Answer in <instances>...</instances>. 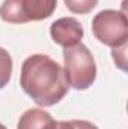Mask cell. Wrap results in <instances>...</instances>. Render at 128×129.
Instances as JSON below:
<instances>
[{
	"label": "cell",
	"instance_id": "6da1fadb",
	"mask_svg": "<svg viewBox=\"0 0 128 129\" xmlns=\"http://www.w3.org/2000/svg\"><path fill=\"white\" fill-rule=\"evenodd\" d=\"M20 86L39 107H53L68 93L63 68L47 54H32L23 62Z\"/></svg>",
	"mask_w": 128,
	"mask_h": 129
},
{
	"label": "cell",
	"instance_id": "7a4b0ae2",
	"mask_svg": "<svg viewBox=\"0 0 128 129\" xmlns=\"http://www.w3.org/2000/svg\"><path fill=\"white\" fill-rule=\"evenodd\" d=\"M65 78L68 86L77 90L89 89L96 78V64L91 50L84 44H77L63 50Z\"/></svg>",
	"mask_w": 128,
	"mask_h": 129
},
{
	"label": "cell",
	"instance_id": "3957f363",
	"mask_svg": "<svg viewBox=\"0 0 128 129\" xmlns=\"http://www.w3.org/2000/svg\"><path fill=\"white\" fill-rule=\"evenodd\" d=\"M57 0H3L0 5V18L9 24H26L42 21L53 15Z\"/></svg>",
	"mask_w": 128,
	"mask_h": 129
},
{
	"label": "cell",
	"instance_id": "277c9868",
	"mask_svg": "<svg viewBox=\"0 0 128 129\" xmlns=\"http://www.w3.org/2000/svg\"><path fill=\"white\" fill-rule=\"evenodd\" d=\"M92 33L96 39L110 47L118 48L128 41V20L125 12L115 9H104L92 20Z\"/></svg>",
	"mask_w": 128,
	"mask_h": 129
},
{
	"label": "cell",
	"instance_id": "5b68a950",
	"mask_svg": "<svg viewBox=\"0 0 128 129\" xmlns=\"http://www.w3.org/2000/svg\"><path fill=\"white\" fill-rule=\"evenodd\" d=\"M83 35H84V32H83L80 21L72 17L59 18L50 26L51 39L63 48H69V47L80 44L83 39Z\"/></svg>",
	"mask_w": 128,
	"mask_h": 129
},
{
	"label": "cell",
	"instance_id": "8992f818",
	"mask_svg": "<svg viewBox=\"0 0 128 129\" xmlns=\"http://www.w3.org/2000/svg\"><path fill=\"white\" fill-rule=\"evenodd\" d=\"M17 129H74L72 122H59L41 108H29L18 120Z\"/></svg>",
	"mask_w": 128,
	"mask_h": 129
},
{
	"label": "cell",
	"instance_id": "52a82bcc",
	"mask_svg": "<svg viewBox=\"0 0 128 129\" xmlns=\"http://www.w3.org/2000/svg\"><path fill=\"white\" fill-rule=\"evenodd\" d=\"M11 75H12V57L5 48L0 47V89L8 86V83L11 81Z\"/></svg>",
	"mask_w": 128,
	"mask_h": 129
},
{
	"label": "cell",
	"instance_id": "ba28073f",
	"mask_svg": "<svg viewBox=\"0 0 128 129\" xmlns=\"http://www.w3.org/2000/svg\"><path fill=\"white\" fill-rule=\"evenodd\" d=\"M63 2L72 14H80V15L89 14L98 5V0H63Z\"/></svg>",
	"mask_w": 128,
	"mask_h": 129
},
{
	"label": "cell",
	"instance_id": "9c48e42d",
	"mask_svg": "<svg viewBox=\"0 0 128 129\" xmlns=\"http://www.w3.org/2000/svg\"><path fill=\"white\" fill-rule=\"evenodd\" d=\"M112 57L121 71H127V44L112 50Z\"/></svg>",
	"mask_w": 128,
	"mask_h": 129
},
{
	"label": "cell",
	"instance_id": "30bf717a",
	"mask_svg": "<svg viewBox=\"0 0 128 129\" xmlns=\"http://www.w3.org/2000/svg\"><path fill=\"white\" fill-rule=\"evenodd\" d=\"M72 126L74 129H98L94 123L88 120H72Z\"/></svg>",
	"mask_w": 128,
	"mask_h": 129
},
{
	"label": "cell",
	"instance_id": "8fae6325",
	"mask_svg": "<svg viewBox=\"0 0 128 129\" xmlns=\"http://www.w3.org/2000/svg\"><path fill=\"white\" fill-rule=\"evenodd\" d=\"M0 129H8V128H6L5 125H2V123H0Z\"/></svg>",
	"mask_w": 128,
	"mask_h": 129
}]
</instances>
